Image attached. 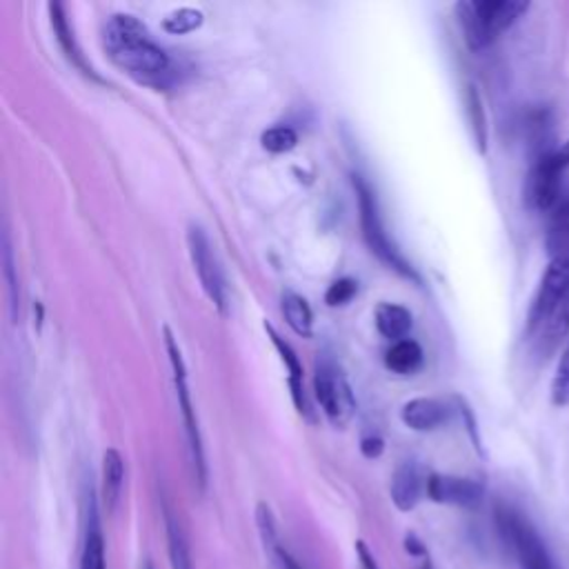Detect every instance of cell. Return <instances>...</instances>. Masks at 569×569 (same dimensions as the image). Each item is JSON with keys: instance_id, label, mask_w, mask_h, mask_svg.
Here are the masks:
<instances>
[{"instance_id": "24", "label": "cell", "mask_w": 569, "mask_h": 569, "mask_svg": "<svg viewBox=\"0 0 569 569\" xmlns=\"http://www.w3.org/2000/svg\"><path fill=\"white\" fill-rule=\"evenodd\" d=\"M256 522H258V531H260V538H262V545H264V551L269 553V558H273V553L282 547L280 538H278V527H276V518L269 509L267 502H258V509H256Z\"/></svg>"}, {"instance_id": "25", "label": "cell", "mask_w": 569, "mask_h": 569, "mask_svg": "<svg viewBox=\"0 0 569 569\" xmlns=\"http://www.w3.org/2000/svg\"><path fill=\"white\" fill-rule=\"evenodd\" d=\"M260 144L271 153H287L298 144V133L287 124H276L262 131Z\"/></svg>"}, {"instance_id": "31", "label": "cell", "mask_w": 569, "mask_h": 569, "mask_svg": "<svg viewBox=\"0 0 569 569\" xmlns=\"http://www.w3.org/2000/svg\"><path fill=\"white\" fill-rule=\"evenodd\" d=\"M280 569H305L284 547H280L276 553H273V558H271Z\"/></svg>"}, {"instance_id": "3", "label": "cell", "mask_w": 569, "mask_h": 569, "mask_svg": "<svg viewBox=\"0 0 569 569\" xmlns=\"http://www.w3.org/2000/svg\"><path fill=\"white\" fill-rule=\"evenodd\" d=\"M527 9V0H462L456 4V16L467 47L480 51L509 29Z\"/></svg>"}, {"instance_id": "12", "label": "cell", "mask_w": 569, "mask_h": 569, "mask_svg": "<svg viewBox=\"0 0 569 569\" xmlns=\"http://www.w3.org/2000/svg\"><path fill=\"white\" fill-rule=\"evenodd\" d=\"M425 487H427V480H422V473H420L418 465L407 460V462L398 465V469L393 471L389 493H391L393 505L400 511H411L418 505Z\"/></svg>"}, {"instance_id": "30", "label": "cell", "mask_w": 569, "mask_h": 569, "mask_svg": "<svg viewBox=\"0 0 569 569\" xmlns=\"http://www.w3.org/2000/svg\"><path fill=\"white\" fill-rule=\"evenodd\" d=\"M356 553H358V562H360V569H380L373 553L369 551L367 542L365 540H356Z\"/></svg>"}, {"instance_id": "7", "label": "cell", "mask_w": 569, "mask_h": 569, "mask_svg": "<svg viewBox=\"0 0 569 569\" xmlns=\"http://www.w3.org/2000/svg\"><path fill=\"white\" fill-rule=\"evenodd\" d=\"M313 393L316 400L320 402L325 416L331 420L336 427H345L356 409V398L353 391L340 371V367L322 356L316 360V373H313Z\"/></svg>"}, {"instance_id": "14", "label": "cell", "mask_w": 569, "mask_h": 569, "mask_svg": "<svg viewBox=\"0 0 569 569\" xmlns=\"http://www.w3.org/2000/svg\"><path fill=\"white\" fill-rule=\"evenodd\" d=\"M80 569H107L104 536H102L93 496H89V507H87V527H84L82 551H80Z\"/></svg>"}, {"instance_id": "19", "label": "cell", "mask_w": 569, "mask_h": 569, "mask_svg": "<svg viewBox=\"0 0 569 569\" xmlns=\"http://www.w3.org/2000/svg\"><path fill=\"white\" fill-rule=\"evenodd\" d=\"M280 307H282L284 320L293 333H298L302 338H309L313 333V313H311L309 302L302 296H298L296 291H284L280 298Z\"/></svg>"}, {"instance_id": "32", "label": "cell", "mask_w": 569, "mask_h": 569, "mask_svg": "<svg viewBox=\"0 0 569 569\" xmlns=\"http://www.w3.org/2000/svg\"><path fill=\"white\" fill-rule=\"evenodd\" d=\"M553 158L562 169H569V140L558 151H553Z\"/></svg>"}, {"instance_id": "18", "label": "cell", "mask_w": 569, "mask_h": 569, "mask_svg": "<svg viewBox=\"0 0 569 569\" xmlns=\"http://www.w3.org/2000/svg\"><path fill=\"white\" fill-rule=\"evenodd\" d=\"M124 480V462L118 449H107L102 456V505L107 511H113L122 491Z\"/></svg>"}, {"instance_id": "33", "label": "cell", "mask_w": 569, "mask_h": 569, "mask_svg": "<svg viewBox=\"0 0 569 569\" xmlns=\"http://www.w3.org/2000/svg\"><path fill=\"white\" fill-rule=\"evenodd\" d=\"M144 569H153V567H151V565H147V567H144Z\"/></svg>"}, {"instance_id": "23", "label": "cell", "mask_w": 569, "mask_h": 569, "mask_svg": "<svg viewBox=\"0 0 569 569\" xmlns=\"http://www.w3.org/2000/svg\"><path fill=\"white\" fill-rule=\"evenodd\" d=\"M2 276L7 282V293H9V311H11V320H18V307H20V293H18V280H16V267H13V253H11V244L7 233H2Z\"/></svg>"}, {"instance_id": "4", "label": "cell", "mask_w": 569, "mask_h": 569, "mask_svg": "<svg viewBox=\"0 0 569 569\" xmlns=\"http://www.w3.org/2000/svg\"><path fill=\"white\" fill-rule=\"evenodd\" d=\"M351 182H353V189H356V196H358L360 227H362V238H365L369 251L376 253L378 260H382L389 269L398 271L400 276H405V278H409L413 282H420V278H418L416 269L411 267V262L400 253V249L389 238V233L385 229V222L380 218L376 193L369 187V182L360 173H353Z\"/></svg>"}, {"instance_id": "22", "label": "cell", "mask_w": 569, "mask_h": 569, "mask_svg": "<svg viewBox=\"0 0 569 569\" xmlns=\"http://www.w3.org/2000/svg\"><path fill=\"white\" fill-rule=\"evenodd\" d=\"M204 22V13L196 7H180L173 9L171 13H167L162 18V29L171 36H182V33H191L196 31L200 24Z\"/></svg>"}, {"instance_id": "1", "label": "cell", "mask_w": 569, "mask_h": 569, "mask_svg": "<svg viewBox=\"0 0 569 569\" xmlns=\"http://www.w3.org/2000/svg\"><path fill=\"white\" fill-rule=\"evenodd\" d=\"M102 42L113 64L138 82L160 87L171 78L169 53L149 36L138 18L129 13L111 16L104 24Z\"/></svg>"}, {"instance_id": "26", "label": "cell", "mask_w": 569, "mask_h": 569, "mask_svg": "<svg viewBox=\"0 0 569 569\" xmlns=\"http://www.w3.org/2000/svg\"><path fill=\"white\" fill-rule=\"evenodd\" d=\"M467 111H469V122H471V131H473L478 151L485 153L487 124H485V109H482V102H480V96H478L476 87H467Z\"/></svg>"}, {"instance_id": "28", "label": "cell", "mask_w": 569, "mask_h": 569, "mask_svg": "<svg viewBox=\"0 0 569 569\" xmlns=\"http://www.w3.org/2000/svg\"><path fill=\"white\" fill-rule=\"evenodd\" d=\"M356 291H358V282L353 278H338L325 291V302L329 307H342L356 296Z\"/></svg>"}, {"instance_id": "2", "label": "cell", "mask_w": 569, "mask_h": 569, "mask_svg": "<svg viewBox=\"0 0 569 569\" xmlns=\"http://www.w3.org/2000/svg\"><path fill=\"white\" fill-rule=\"evenodd\" d=\"M569 333V260H549L527 313V338L549 358Z\"/></svg>"}, {"instance_id": "15", "label": "cell", "mask_w": 569, "mask_h": 569, "mask_svg": "<svg viewBox=\"0 0 569 569\" xmlns=\"http://www.w3.org/2000/svg\"><path fill=\"white\" fill-rule=\"evenodd\" d=\"M162 513H164L169 567H171V569H193L191 547H189V538H187V533H184V527L180 525L178 516L171 511L169 505H164Z\"/></svg>"}, {"instance_id": "16", "label": "cell", "mask_w": 569, "mask_h": 569, "mask_svg": "<svg viewBox=\"0 0 569 569\" xmlns=\"http://www.w3.org/2000/svg\"><path fill=\"white\" fill-rule=\"evenodd\" d=\"M264 331L269 333V338H271V342H273V347L278 349V353H280V358H282V362L287 365V369H289V387H291V396H293V405H296V409L300 411V413H309V405H307V398H305V389H302V367H300V362H298V356H296V351L291 349V345L289 342H284L278 333H276V329L271 327V325H264Z\"/></svg>"}, {"instance_id": "10", "label": "cell", "mask_w": 569, "mask_h": 569, "mask_svg": "<svg viewBox=\"0 0 569 569\" xmlns=\"http://www.w3.org/2000/svg\"><path fill=\"white\" fill-rule=\"evenodd\" d=\"M427 496L438 505H456V507H476L482 500V485L471 478L449 476V473H431L425 487Z\"/></svg>"}, {"instance_id": "21", "label": "cell", "mask_w": 569, "mask_h": 569, "mask_svg": "<svg viewBox=\"0 0 569 569\" xmlns=\"http://www.w3.org/2000/svg\"><path fill=\"white\" fill-rule=\"evenodd\" d=\"M49 16H51V27H53V31H56L58 42L62 44L64 56H67L73 64H78V67H82V69L87 71V67H84V62H82V56H80V51H78V47H76L73 33H71V29H69V22H67V16H64L62 4H60V2H51V4H49Z\"/></svg>"}, {"instance_id": "11", "label": "cell", "mask_w": 569, "mask_h": 569, "mask_svg": "<svg viewBox=\"0 0 569 569\" xmlns=\"http://www.w3.org/2000/svg\"><path fill=\"white\" fill-rule=\"evenodd\" d=\"M400 420L413 431H433L449 420V407L436 398H411L402 405Z\"/></svg>"}, {"instance_id": "29", "label": "cell", "mask_w": 569, "mask_h": 569, "mask_svg": "<svg viewBox=\"0 0 569 569\" xmlns=\"http://www.w3.org/2000/svg\"><path fill=\"white\" fill-rule=\"evenodd\" d=\"M382 449H385V442H382L380 436H365V438L360 440V451H362V456L369 458V460L378 458V456L382 453Z\"/></svg>"}, {"instance_id": "13", "label": "cell", "mask_w": 569, "mask_h": 569, "mask_svg": "<svg viewBox=\"0 0 569 569\" xmlns=\"http://www.w3.org/2000/svg\"><path fill=\"white\" fill-rule=\"evenodd\" d=\"M545 244L549 260H569V196H560L549 211Z\"/></svg>"}, {"instance_id": "5", "label": "cell", "mask_w": 569, "mask_h": 569, "mask_svg": "<svg viewBox=\"0 0 569 569\" xmlns=\"http://www.w3.org/2000/svg\"><path fill=\"white\" fill-rule=\"evenodd\" d=\"M162 336H164V347H167L171 371H173L178 405H180L182 420H184L191 476H193V482L198 485V489L202 491L207 487V462H204V447H202V436H200V427H198V416H196V409L191 405V396H189V387H187V369H184V362H182L180 347H178V342H176V338H173V333L167 325L162 327Z\"/></svg>"}, {"instance_id": "17", "label": "cell", "mask_w": 569, "mask_h": 569, "mask_svg": "<svg viewBox=\"0 0 569 569\" xmlns=\"http://www.w3.org/2000/svg\"><path fill=\"white\" fill-rule=\"evenodd\" d=\"M373 320H376V329L398 342V340H405V336L409 333L413 320H411V311L402 305H393V302H380L373 311Z\"/></svg>"}, {"instance_id": "8", "label": "cell", "mask_w": 569, "mask_h": 569, "mask_svg": "<svg viewBox=\"0 0 569 569\" xmlns=\"http://www.w3.org/2000/svg\"><path fill=\"white\" fill-rule=\"evenodd\" d=\"M187 247H189V258L193 262V269L198 273V280H200L207 298L224 316L227 313V289H224L222 269H220L213 247L200 224H189Z\"/></svg>"}, {"instance_id": "9", "label": "cell", "mask_w": 569, "mask_h": 569, "mask_svg": "<svg viewBox=\"0 0 569 569\" xmlns=\"http://www.w3.org/2000/svg\"><path fill=\"white\" fill-rule=\"evenodd\" d=\"M562 173L565 169L556 162L553 151L540 153L525 178V187H522L525 204L536 211H551L562 196L560 193Z\"/></svg>"}, {"instance_id": "27", "label": "cell", "mask_w": 569, "mask_h": 569, "mask_svg": "<svg viewBox=\"0 0 569 569\" xmlns=\"http://www.w3.org/2000/svg\"><path fill=\"white\" fill-rule=\"evenodd\" d=\"M551 402L556 407H569V345L562 351L551 380Z\"/></svg>"}, {"instance_id": "20", "label": "cell", "mask_w": 569, "mask_h": 569, "mask_svg": "<svg viewBox=\"0 0 569 569\" xmlns=\"http://www.w3.org/2000/svg\"><path fill=\"white\" fill-rule=\"evenodd\" d=\"M385 365L387 369H391L393 373H413L420 365H422V349L416 340L405 338L393 342L387 353H385Z\"/></svg>"}, {"instance_id": "6", "label": "cell", "mask_w": 569, "mask_h": 569, "mask_svg": "<svg viewBox=\"0 0 569 569\" xmlns=\"http://www.w3.org/2000/svg\"><path fill=\"white\" fill-rule=\"evenodd\" d=\"M496 522L505 542L513 549L520 569H558L540 533L527 520V516L507 505H500L496 509Z\"/></svg>"}]
</instances>
